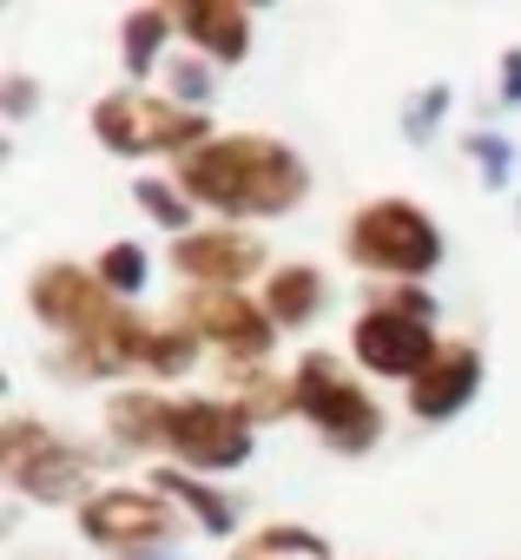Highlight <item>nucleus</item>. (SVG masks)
I'll return each mask as SVG.
<instances>
[{"mask_svg": "<svg viewBox=\"0 0 521 560\" xmlns=\"http://www.w3.org/2000/svg\"><path fill=\"white\" fill-rule=\"evenodd\" d=\"M291 402L344 448V455H357V448H370L377 442V429H383V416H377V402L331 363V357H304V370H298V383H291Z\"/></svg>", "mask_w": 521, "mask_h": 560, "instance_id": "f03ea898", "label": "nucleus"}, {"mask_svg": "<svg viewBox=\"0 0 521 560\" xmlns=\"http://www.w3.org/2000/svg\"><path fill=\"white\" fill-rule=\"evenodd\" d=\"M100 284H106L113 298H132V291L146 284V250H139V244H113V250L100 257Z\"/></svg>", "mask_w": 521, "mask_h": 560, "instance_id": "f3484780", "label": "nucleus"}, {"mask_svg": "<svg viewBox=\"0 0 521 560\" xmlns=\"http://www.w3.org/2000/svg\"><path fill=\"white\" fill-rule=\"evenodd\" d=\"M350 257L357 264H370V270H403V277H416V270H429L436 257H442V237H436V224L416 211V205H370V211H357V224H350Z\"/></svg>", "mask_w": 521, "mask_h": 560, "instance_id": "20e7f679", "label": "nucleus"}, {"mask_svg": "<svg viewBox=\"0 0 521 560\" xmlns=\"http://www.w3.org/2000/svg\"><path fill=\"white\" fill-rule=\"evenodd\" d=\"M185 324L205 330L211 343L238 350V357H265L271 350V317L257 304H244L238 291H192L185 298Z\"/></svg>", "mask_w": 521, "mask_h": 560, "instance_id": "9d476101", "label": "nucleus"}, {"mask_svg": "<svg viewBox=\"0 0 521 560\" xmlns=\"http://www.w3.org/2000/svg\"><path fill=\"white\" fill-rule=\"evenodd\" d=\"M34 311H40L47 324L73 330L86 350H100V363H106V343H113V330H119V317H126L100 277H86V270H73V264H54V270L34 277Z\"/></svg>", "mask_w": 521, "mask_h": 560, "instance_id": "39448f33", "label": "nucleus"}, {"mask_svg": "<svg viewBox=\"0 0 521 560\" xmlns=\"http://www.w3.org/2000/svg\"><path fill=\"white\" fill-rule=\"evenodd\" d=\"M475 152H482L488 178H501V165H508V145H501V139H475Z\"/></svg>", "mask_w": 521, "mask_h": 560, "instance_id": "412c9836", "label": "nucleus"}, {"mask_svg": "<svg viewBox=\"0 0 521 560\" xmlns=\"http://www.w3.org/2000/svg\"><path fill=\"white\" fill-rule=\"evenodd\" d=\"M93 132H100V145H113V152H192V139L205 132V113L165 106V100H152V93H113V100L93 113Z\"/></svg>", "mask_w": 521, "mask_h": 560, "instance_id": "7ed1b4c3", "label": "nucleus"}, {"mask_svg": "<svg viewBox=\"0 0 521 560\" xmlns=\"http://www.w3.org/2000/svg\"><path fill=\"white\" fill-rule=\"evenodd\" d=\"M357 357L377 370V376H422L436 363V337H429V317L416 311H370L357 324Z\"/></svg>", "mask_w": 521, "mask_h": 560, "instance_id": "6e6552de", "label": "nucleus"}, {"mask_svg": "<svg viewBox=\"0 0 521 560\" xmlns=\"http://www.w3.org/2000/svg\"><path fill=\"white\" fill-rule=\"evenodd\" d=\"M178 27H185L192 47H205L211 60H244V47H251L244 8H224V0H192V8H178Z\"/></svg>", "mask_w": 521, "mask_h": 560, "instance_id": "ddd939ff", "label": "nucleus"}, {"mask_svg": "<svg viewBox=\"0 0 521 560\" xmlns=\"http://www.w3.org/2000/svg\"><path fill=\"white\" fill-rule=\"evenodd\" d=\"M317 304H324V277H317L311 264H285V270H271V291H265V317H271V324L298 330V324L317 317Z\"/></svg>", "mask_w": 521, "mask_h": 560, "instance_id": "4468645a", "label": "nucleus"}, {"mask_svg": "<svg viewBox=\"0 0 521 560\" xmlns=\"http://www.w3.org/2000/svg\"><path fill=\"white\" fill-rule=\"evenodd\" d=\"M475 389H482V357H475V350H442V357L409 383V409L436 422V416H455Z\"/></svg>", "mask_w": 521, "mask_h": 560, "instance_id": "f8f14e48", "label": "nucleus"}, {"mask_svg": "<svg viewBox=\"0 0 521 560\" xmlns=\"http://www.w3.org/2000/svg\"><path fill=\"white\" fill-rule=\"evenodd\" d=\"M265 264L257 237H238V231H198V237H178V270L198 277V291H231L238 277H251Z\"/></svg>", "mask_w": 521, "mask_h": 560, "instance_id": "9b49d317", "label": "nucleus"}, {"mask_svg": "<svg viewBox=\"0 0 521 560\" xmlns=\"http://www.w3.org/2000/svg\"><path fill=\"white\" fill-rule=\"evenodd\" d=\"M508 100H521V54H508Z\"/></svg>", "mask_w": 521, "mask_h": 560, "instance_id": "4be33fe9", "label": "nucleus"}, {"mask_svg": "<svg viewBox=\"0 0 521 560\" xmlns=\"http://www.w3.org/2000/svg\"><path fill=\"white\" fill-rule=\"evenodd\" d=\"M159 442L185 462V468H238L251 455V422L231 402H165V429Z\"/></svg>", "mask_w": 521, "mask_h": 560, "instance_id": "423d86ee", "label": "nucleus"}, {"mask_svg": "<svg viewBox=\"0 0 521 560\" xmlns=\"http://www.w3.org/2000/svg\"><path fill=\"white\" fill-rule=\"evenodd\" d=\"M172 93H178V100H198V93H205V73H198V67H178V73H172Z\"/></svg>", "mask_w": 521, "mask_h": 560, "instance_id": "aec40b11", "label": "nucleus"}, {"mask_svg": "<svg viewBox=\"0 0 521 560\" xmlns=\"http://www.w3.org/2000/svg\"><path fill=\"white\" fill-rule=\"evenodd\" d=\"M172 21H178V14H165V8H139V14L126 21V67H132V80L152 73V54H159V40L172 34Z\"/></svg>", "mask_w": 521, "mask_h": 560, "instance_id": "dca6fc26", "label": "nucleus"}, {"mask_svg": "<svg viewBox=\"0 0 521 560\" xmlns=\"http://www.w3.org/2000/svg\"><path fill=\"white\" fill-rule=\"evenodd\" d=\"M8 475H14L34 501H67V494L86 481V462H80L67 442H54L47 429L8 422Z\"/></svg>", "mask_w": 521, "mask_h": 560, "instance_id": "1a4fd4ad", "label": "nucleus"}, {"mask_svg": "<svg viewBox=\"0 0 521 560\" xmlns=\"http://www.w3.org/2000/svg\"><path fill=\"white\" fill-rule=\"evenodd\" d=\"M139 205H146L152 218H165V224H185V205H178V198H172L159 178H146V185H139Z\"/></svg>", "mask_w": 521, "mask_h": 560, "instance_id": "6ab92c4d", "label": "nucleus"}, {"mask_svg": "<svg viewBox=\"0 0 521 560\" xmlns=\"http://www.w3.org/2000/svg\"><path fill=\"white\" fill-rule=\"evenodd\" d=\"M159 488H165V494H185L192 514H198L211 534H231V501H224V494H211V488H198V481H185V475H159Z\"/></svg>", "mask_w": 521, "mask_h": 560, "instance_id": "a211bd4d", "label": "nucleus"}, {"mask_svg": "<svg viewBox=\"0 0 521 560\" xmlns=\"http://www.w3.org/2000/svg\"><path fill=\"white\" fill-rule=\"evenodd\" d=\"M80 527H86L100 547H113V553H126V560H146V547H159V540L172 534V514H165V501H152V494L113 488V494H93V501L80 508Z\"/></svg>", "mask_w": 521, "mask_h": 560, "instance_id": "0eeeda50", "label": "nucleus"}, {"mask_svg": "<svg viewBox=\"0 0 521 560\" xmlns=\"http://www.w3.org/2000/svg\"><path fill=\"white\" fill-rule=\"evenodd\" d=\"M231 560H331V547L304 527H265V534H251Z\"/></svg>", "mask_w": 521, "mask_h": 560, "instance_id": "2eb2a0df", "label": "nucleus"}, {"mask_svg": "<svg viewBox=\"0 0 521 560\" xmlns=\"http://www.w3.org/2000/svg\"><path fill=\"white\" fill-rule=\"evenodd\" d=\"M178 185L218 211L257 218V211H291L304 198V165L278 139H211L178 159Z\"/></svg>", "mask_w": 521, "mask_h": 560, "instance_id": "f257e3e1", "label": "nucleus"}]
</instances>
